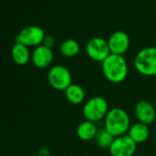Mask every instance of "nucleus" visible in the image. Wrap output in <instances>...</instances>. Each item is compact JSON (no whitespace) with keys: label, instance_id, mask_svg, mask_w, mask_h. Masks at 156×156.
<instances>
[{"label":"nucleus","instance_id":"nucleus-12","mask_svg":"<svg viewBox=\"0 0 156 156\" xmlns=\"http://www.w3.org/2000/svg\"><path fill=\"white\" fill-rule=\"evenodd\" d=\"M128 136L137 144L145 142L150 136V129L148 125L138 122L130 126Z\"/></svg>","mask_w":156,"mask_h":156},{"label":"nucleus","instance_id":"nucleus-2","mask_svg":"<svg viewBox=\"0 0 156 156\" xmlns=\"http://www.w3.org/2000/svg\"><path fill=\"white\" fill-rule=\"evenodd\" d=\"M129 114L120 108H113L108 110L104 119V128L115 138L125 135L130 128Z\"/></svg>","mask_w":156,"mask_h":156},{"label":"nucleus","instance_id":"nucleus-11","mask_svg":"<svg viewBox=\"0 0 156 156\" xmlns=\"http://www.w3.org/2000/svg\"><path fill=\"white\" fill-rule=\"evenodd\" d=\"M31 60L36 67L40 69H44L50 66L52 62L53 52L51 48H48L41 44L35 47L31 54Z\"/></svg>","mask_w":156,"mask_h":156},{"label":"nucleus","instance_id":"nucleus-5","mask_svg":"<svg viewBox=\"0 0 156 156\" xmlns=\"http://www.w3.org/2000/svg\"><path fill=\"white\" fill-rule=\"evenodd\" d=\"M48 81L55 90L65 91L72 85V74L67 67L61 64L54 65L49 70Z\"/></svg>","mask_w":156,"mask_h":156},{"label":"nucleus","instance_id":"nucleus-4","mask_svg":"<svg viewBox=\"0 0 156 156\" xmlns=\"http://www.w3.org/2000/svg\"><path fill=\"white\" fill-rule=\"evenodd\" d=\"M108 110V101L100 96L91 98L83 106V115L85 119L95 123L104 119Z\"/></svg>","mask_w":156,"mask_h":156},{"label":"nucleus","instance_id":"nucleus-9","mask_svg":"<svg viewBox=\"0 0 156 156\" xmlns=\"http://www.w3.org/2000/svg\"><path fill=\"white\" fill-rule=\"evenodd\" d=\"M108 47L110 50V53L124 55L129 47V37L123 30H116L114 31L108 40Z\"/></svg>","mask_w":156,"mask_h":156},{"label":"nucleus","instance_id":"nucleus-3","mask_svg":"<svg viewBox=\"0 0 156 156\" xmlns=\"http://www.w3.org/2000/svg\"><path fill=\"white\" fill-rule=\"evenodd\" d=\"M134 66L144 76H156V47H146L139 51L134 59Z\"/></svg>","mask_w":156,"mask_h":156},{"label":"nucleus","instance_id":"nucleus-13","mask_svg":"<svg viewBox=\"0 0 156 156\" xmlns=\"http://www.w3.org/2000/svg\"><path fill=\"white\" fill-rule=\"evenodd\" d=\"M98 130V129L97 128L95 122L86 119L78 125L76 133L79 139H81L82 140L87 141V140H91L95 139Z\"/></svg>","mask_w":156,"mask_h":156},{"label":"nucleus","instance_id":"nucleus-16","mask_svg":"<svg viewBox=\"0 0 156 156\" xmlns=\"http://www.w3.org/2000/svg\"><path fill=\"white\" fill-rule=\"evenodd\" d=\"M61 53L65 57H74L80 51V45L77 41L73 39H67L63 41L60 45Z\"/></svg>","mask_w":156,"mask_h":156},{"label":"nucleus","instance_id":"nucleus-14","mask_svg":"<svg viewBox=\"0 0 156 156\" xmlns=\"http://www.w3.org/2000/svg\"><path fill=\"white\" fill-rule=\"evenodd\" d=\"M66 99L73 105H80L85 101L86 92L84 88L76 84H72L65 91Z\"/></svg>","mask_w":156,"mask_h":156},{"label":"nucleus","instance_id":"nucleus-15","mask_svg":"<svg viewBox=\"0 0 156 156\" xmlns=\"http://www.w3.org/2000/svg\"><path fill=\"white\" fill-rule=\"evenodd\" d=\"M11 56L13 61L19 64V65H24L26 64L30 58V53L29 51V47L20 44V43H15L11 50Z\"/></svg>","mask_w":156,"mask_h":156},{"label":"nucleus","instance_id":"nucleus-1","mask_svg":"<svg viewBox=\"0 0 156 156\" xmlns=\"http://www.w3.org/2000/svg\"><path fill=\"white\" fill-rule=\"evenodd\" d=\"M101 63L103 74L108 81L119 84L126 79L129 68L123 55L110 53Z\"/></svg>","mask_w":156,"mask_h":156},{"label":"nucleus","instance_id":"nucleus-10","mask_svg":"<svg viewBox=\"0 0 156 156\" xmlns=\"http://www.w3.org/2000/svg\"><path fill=\"white\" fill-rule=\"evenodd\" d=\"M134 113L139 122L148 126L151 124L156 118L155 108L146 100H140L135 105Z\"/></svg>","mask_w":156,"mask_h":156},{"label":"nucleus","instance_id":"nucleus-7","mask_svg":"<svg viewBox=\"0 0 156 156\" xmlns=\"http://www.w3.org/2000/svg\"><path fill=\"white\" fill-rule=\"evenodd\" d=\"M86 51L92 60L102 62L110 54L108 40H105L101 37L91 38L87 42Z\"/></svg>","mask_w":156,"mask_h":156},{"label":"nucleus","instance_id":"nucleus-17","mask_svg":"<svg viewBox=\"0 0 156 156\" xmlns=\"http://www.w3.org/2000/svg\"><path fill=\"white\" fill-rule=\"evenodd\" d=\"M94 140L99 148L104 150H108L111 144L113 143L115 137L112 134H110L105 128H103L98 130Z\"/></svg>","mask_w":156,"mask_h":156},{"label":"nucleus","instance_id":"nucleus-18","mask_svg":"<svg viewBox=\"0 0 156 156\" xmlns=\"http://www.w3.org/2000/svg\"><path fill=\"white\" fill-rule=\"evenodd\" d=\"M42 44H43L44 46H46V47L51 49V48L54 46V44H55V39H54L52 36H51V35H46L45 38H44V40H43Z\"/></svg>","mask_w":156,"mask_h":156},{"label":"nucleus","instance_id":"nucleus-8","mask_svg":"<svg viewBox=\"0 0 156 156\" xmlns=\"http://www.w3.org/2000/svg\"><path fill=\"white\" fill-rule=\"evenodd\" d=\"M136 150L137 143L126 134L116 137L108 149L111 156H132Z\"/></svg>","mask_w":156,"mask_h":156},{"label":"nucleus","instance_id":"nucleus-6","mask_svg":"<svg viewBox=\"0 0 156 156\" xmlns=\"http://www.w3.org/2000/svg\"><path fill=\"white\" fill-rule=\"evenodd\" d=\"M44 30L39 26H28L22 29L16 37V42L27 47H37L41 45L45 38Z\"/></svg>","mask_w":156,"mask_h":156}]
</instances>
